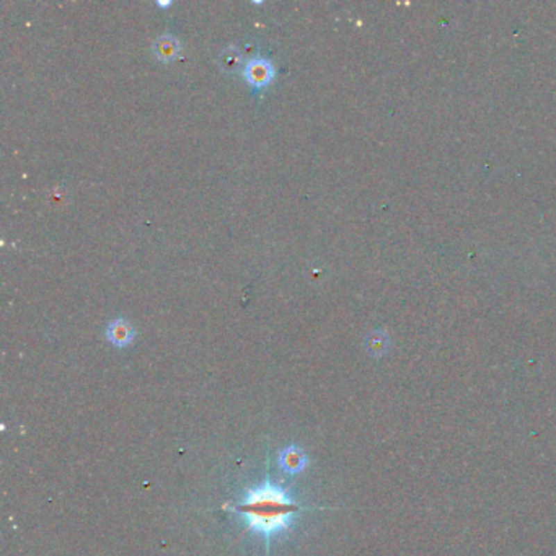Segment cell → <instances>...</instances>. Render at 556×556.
<instances>
[{
	"label": "cell",
	"mask_w": 556,
	"mask_h": 556,
	"mask_svg": "<svg viewBox=\"0 0 556 556\" xmlns=\"http://www.w3.org/2000/svg\"><path fill=\"white\" fill-rule=\"evenodd\" d=\"M230 509L242 517L250 532L264 537L266 541L286 534L294 517L307 507L298 506L283 486L266 480L263 485L246 489L242 501Z\"/></svg>",
	"instance_id": "6da1fadb"
},
{
	"label": "cell",
	"mask_w": 556,
	"mask_h": 556,
	"mask_svg": "<svg viewBox=\"0 0 556 556\" xmlns=\"http://www.w3.org/2000/svg\"><path fill=\"white\" fill-rule=\"evenodd\" d=\"M243 77L253 87H266L274 78V65L263 56H255L243 65Z\"/></svg>",
	"instance_id": "7a4b0ae2"
},
{
	"label": "cell",
	"mask_w": 556,
	"mask_h": 556,
	"mask_svg": "<svg viewBox=\"0 0 556 556\" xmlns=\"http://www.w3.org/2000/svg\"><path fill=\"white\" fill-rule=\"evenodd\" d=\"M278 464L283 469L284 473L297 475L307 469L308 457L301 447L289 446L284 448V450L279 452Z\"/></svg>",
	"instance_id": "3957f363"
},
{
	"label": "cell",
	"mask_w": 556,
	"mask_h": 556,
	"mask_svg": "<svg viewBox=\"0 0 556 556\" xmlns=\"http://www.w3.org/2000/svg\"><path fill=\"white\" fill-rule=\"evenodd\" d=\"M106 339L116 348H126L134 341V328L128 320L115 319L106 326Z\"/></svg>",
	"instance_id": "277c9868"
},
{
	"label": "cell",
	"mask_w": 556,
	"mask_h": 556,
	"mask_svg": "<svg viewBox=\"0 0 556 556\" xmlns=\"http://www.w3.org/2000/svg\"><path fill=\"white\" fill-rule=\"evenodd\" d=\"M180 49H181L180 40L173 35L158 36V38L153 41V44H152V51H153V54H155V58L160 60H165V62L167 60L175 59L176 56L180 54Z\"/></svg>",
	"instance_id": "5b68a950"
},
{
	"label": "cell",
	"mask_w": 556,
	"mask_h": 556,
	"mask_svg": "<svg viewBox=\"0 0 556 556\" xmlns=\"http://www.w3.org/2000/svg\"><path fill=\"white\" fill-rule=\"evenodd\" d=\"M387 348H389V338H387V335L384 331H371L366 336V349L373 356H380V354H384L387 351Z\"/></svg>",
	"instance_id": "8992f818"
},
{
	"label": "cell",
	"mask_w": 556,
	"mask_h": 556,
	"mask_svg": "<svg viewBox=\"0 0 556 556\" xmlns=\"http://www.w3.org/2000/svg\"><path fill=\"white\" fill-rule=\"evenodd\" d=\"M242 62V53L235 48H228L221 54V64L227 71H235Z\"/></svg>",
	"instance_id": "52a82bcc"
}]
</instances>
